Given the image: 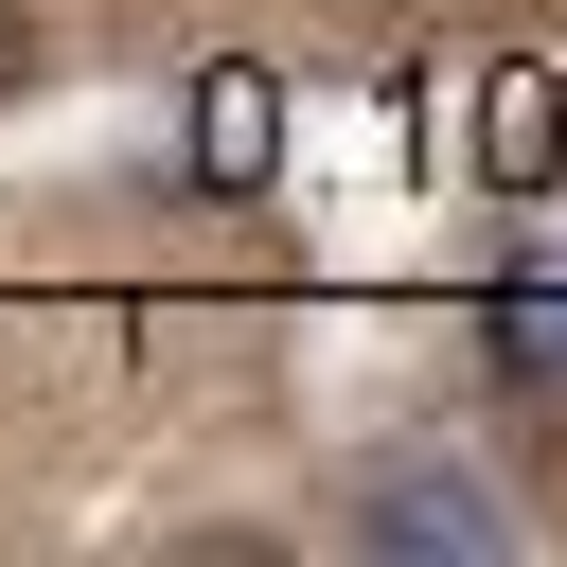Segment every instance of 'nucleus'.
<instances>
[{"label":"nucleus","instance_id":"obj_1","mask_svg":"<svg viewBox=\"0 0 567 567\" xmlns=\"http://www.w3.org/2000/svg\"><path fill=\"white\" fill-rule=\"evenodd\" d=\"M195 177H266V71H195Z\"/></svg>","mask_w":567,"mask_h":567},{"label":"nucleus","instance_id":"obj_3","mask_svg":"<svg viewBox=\"0 0 567 567\" xmlns=\"http://www.w3.org/2000/svg\"><path fill=\"white\" fill-rule=\"evenodd\" d=\"M0 89H35V18H0Z\"/></svg>","mask_w":567,"mask_h":567},{"label":"nucleus","instance_id":"obj_2","mask_svg":"<svg viewBox=\"0 0 567 567\" xmlns=\"http://www.w3.org/2000/svg\"><path fill=\"white\" fill-rule=\"evenodd\" d=\"M549 159H567V89L514 71V89H496V177H549Z\"/></svg>","mask_w":567,"mask_h":567}]
</instances>
